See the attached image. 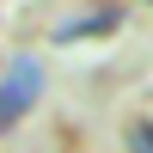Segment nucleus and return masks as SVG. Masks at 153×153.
<instances>
[{
  "instance_id": "1",
  "label": "nucleus",
  "mask_w": 153,
  "mask_h": 153,
  "mask_svg": "<svg viewBox=\"0 0 153 153\" xmlns=\"http://www.w3.org/2000/svg\"><path fill=\"white\" fill-rule=\"evenodd\" d=\"M37 98H43V61L37 55H12L6 74H0V129H12Z\"/></svg>"
},
{
  "instance_id": "2",
  "label": "nucleus",
  "mask_w": 153,
  "mask_h": 153,
  "mask_svg": "<svg viewBox=\"0 0 153 153\" xmlns=\"http://www.w3.org/2000/svg\"><path fill=\"white\" fill-rule=\"evenodd\" d=\"M129 141H135V153H153V123H141V129H135Z\"/></svg>"
}]
</instances>
